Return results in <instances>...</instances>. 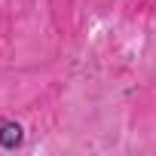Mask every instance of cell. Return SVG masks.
<instances>
[{
    "label": "cell",
    "mask_w": 156,
    "mask_h": 156,
    "mask_svg": "<svg viewBox=\"0 0 156 156\" xmlns=\"http://www.w3.org/2000/svg\"><path fill=\"white\" fill-rule=\"evenodd\" d=\"M0 144H3L6 150L19 147L22 144V126L12 122V119H3V122H0Z\"/></svg>",
    "instance_id": "cell-1"
}]
</instances>
